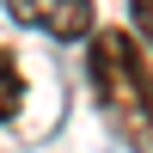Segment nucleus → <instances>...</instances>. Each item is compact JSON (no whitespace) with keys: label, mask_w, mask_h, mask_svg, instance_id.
<instances>
[{"label":"nucleus","mask_w":153,"mask_h":153,"mask_svg":"<svg viewBox=\"0 0 153 153\" xmlns=\"http://www.w3.org/2000/svg\"><path fill=\"white\" fill-rule=\"evenodd\" d=\"M86 80H92V98L104 110V123L135 153H147V92H153L147 37L129 31V25H98L86 37Z\"/></svg>","instance_id":"1"},{"label":"nucleus","mask_w":153,"mask_h":153,"mask_svg":"<svg viewBox=\"0 0 153 153\" xmlns=\"http://www.w3.org/2000/svg\"><path fill=\"white\" fill-rule=\"evenodd\" d=\"M6 19L25 31H43L49 43H86L98 31L92 0H6Z\"/></svg>","instance_id":"2"},{"label":"nucleus","mask_w":153,"mask_h":153,"mask_svg":"<svg viewBox=\"0 0 153 153\" xmlns=\"http://www.w3.org/2000/svg\"><path fill=\"white\" fill-rule=\"evenodd\" d=\"M25 92H31V86H25V68H19V55L0 43V123H12V117L25 110Z\"/></svg>","instance_id":"3"}]
</instances>
